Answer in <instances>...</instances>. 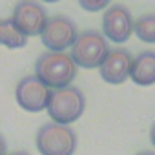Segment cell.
<instances>
[{
  "label": "cell",
  "instance_id": "obj_1",
  "mask_svg": "<svg viewBox=\"0 0 155 155\" xmlns=\"http://www.w3.org/2000/svg\"><path fill=\"white\" fill-rule=\"evenodd\" d=\"M77 71H79V68L68 53L46 51L35 62V77L49 90L71 86V82L77 77Z\"/></svg>",
  "mask_w": 155,
  "mask_h": 155
},
{
  "label": "cell",
  "instance_id": "obj_2",
  "mask_svg": "<svg viewBox=\"0 0 155 155\" xmlns=\"http://www.w3.org/2000/svg\"><path fill=\"white\" fill-rule=\"evenodd\" d=\"M84 108H86L84 93L75 86H66L60 90H51V97L46 110L53 122L68 126L84 113Z\"/></svg>",
  "mask_w": 155,
  "mask_h": 155
},
{
  "label": "cell",
  "instance_id": "obj_3",
  "mask_svg": "<svg viewBox=\"0 0 155 155\" xmlns=\"http://www.w3.org/2000/svg\"><path fill=\"white\" fill-rule=\"evenodd\" d=\"M110 53L108 40L102 33L95 29H86L84 33H79L75 44L71 46V58L77 64V68H101L104 58Z\"/></svg>",
  "mask_w": 155,
  "mask_h": 155
},
{
  "label": "cell",
  "instance_id": "obj_4",
  "mask_svg": "<svg viewBox=\"0 0 155 155\" xmlns=\"http://www.w3.org/2000/svg\"><path fill=\"white\" fill-rule=\"evenodd\" d=\"M37 148L42 155H73L77 150V133L64 124H42L37 133Z\"/></svg>",
  "mask_w": 155,
  "mask_h": 155
},
{
  "label": "cell",
  "instance_id": "obj_5",
  "mask_svg": "<svg viewBox=\"0 0 155 155\" xmlns=\"http://www.w3.org/2000/svg\"><path fill=\"white\" fill-rule=\"evenodd\" d=\"M77 37H79V29H77L75 22L64 15H55L48 18L40 33L42 44L46 46V49L57 51V53H64V49L71 48Z\"/></svg>",
  "mask_w": 155,
  "mask_h": 155
},
{
  "label": "cell",
  "instance_id": "obj_6",
  "mask_svg": "<svg viewBox=\"0 0 155 155\" xmlns=\"http://www.w3.org/2000/svg\"><path fill=\"white\" fill-rule=\"evenodd\" d=\"M51 97V90L48 86H44L35 75H28L24 79L18 81L17 90H15V99L18 102V106L26 111H42L48 108Z\"/></svg>",
  "mask_w": 155,
  "mask_h": 155
},
{
  "label": "cell",
  "instance_id": "obj_7",
  "mask_svg": "<svg viewBox=\"0 0 155 155\" xmlns=\"http://www.w3.org/2000/svg\"><path fill=\"white\" fill-rule=\"evenodd\" d=\"M46 9L37 0H20L13 9V24L26 35V37H37L42 33L46 22H48Z\"/></svg>",
  "mask_w": 155,
  "mask_h": 155
},
{
  "label": "cell",
  "instance_id": "obj_8",
  "mask_svg": "<svg viewBox=\"0 0 155 155\" xmlns=\"http://www.w3.org/2000/svg\"><path fill=\"white\" fill-rule=\"evenodd\" d=\"M102 33L104 38H110L111 42H126L133 35V17L130 9L122 4L110 6L102 17Z\"/></svg>",
  "mask_w": 155,
  "mask_h": 155
},
{
  "label": "cell",
  "instance_id": "obj_9",
  "mask_svg": "<svg viewBox=\"0 0 155 155\" xmlns=\"http://www.w3.org/2000/svg\"><path fill=\"white\" fill-rule=\"evenodd\" d=\"M133 57L128 49H110L108 57L101 64V77L110 84H122L126 79H130Z\"/></svg>",
  "mask_w": 155,
  "mask_h": 155
},
{
  "label": "cell",
  "instance_id": "obj_10",
  "mask_svg": "<svg viewBox=\"0 0 155 155\" xmlns=\"http://www.w3.org/2000/svg\"><path fill=\"white\" fill-rule=\"evenodd\" d=\"M130 79L139 86L155 84V51H142L133 57Z\"/></svg>",
  "mask_w": 155,
  "mask_h": 155
},
{
  "label": "cell",
  "instance_id": "obj_11",
  "mask_svg": "<svg viewBox=\"0 0 155 155\" xmlns=\"http://www.w3.org/2000/svg\"><path fill=\"white\" fill-rule=\"evenodd\" d=\"M0 44L9 49H18L28 44V37L13 24L11 18H2L0 20Z\"/></svg>",
  "mask_w": 155,
  "mask_h": 155
},
{
  "label": "cell",
  "instance_id": "obj_12",
  "mask_svg": "<svg viewBox=\"0 0 155 155\" xmlns=\"http://www.w3.org/2000/svg\"><path fill=\"white\" fill-rule=\"evenodd\" d=\"M133 31L142 42L155 44V13H148V15L139 17L133 22Z\"/></svg>",
  "mask_w": 155,
  "mask_h": 155
},
{
  "label": "cell",
  "instance_id": "obj_13",
  "mask_svg": "<svg viewBox=\"0 0 155 155\" xmlns=\"http://www.w3.org/2000/svg\"><path fill=\"white\" fill-rule=\"evenodd\" d=\"M110 2H111V0H79L81 8H82V9H86V11H91V13L104 9Z\"/></svg>",
  "mask_w": 155,
  "mask_h": 155
},
{
  "label": "cell",
  "instance_id": "obj_14",
  "mask_svg": "<svg viewBox=\"0 0 155 155\" xmlns=\"http://www.w3.org/2000/svg\"><path fill=\"white\" fill-rule=\"evenodd\" d=\"M0 155H8V142L2 133H0Z\"/></svg>",
  "mask_w": 155,
  "mask_h": 155
},
{
  "label": "cell",
  "instance_id": "obj_15",
  "mask_svg": "<svg viewBox=\"0 0 155 155\" xmlns=\"http://www.w3.org/2000/svg\"><path fill=\"white\" fill-rule=\"evenodd\" d=\"M150 140H151V144L155 146V122H153V126H151V130H150Z\"/></svg>",
  "mask_w": 155,
  "mask_h": 155
},
{
  "label": "cell",
  "instance_id": "obj_16",
  "mask_svg": "<svg viewBox=\"0 0 155 155\" xmlns=\"http://www.w3.org/2000/svg\"><path fill=\"white\" fill-rule=\"evenodd\" d=\"M8 155H29L28 151H22V150H18V151H11V153H8Z\"/></svg>",
  "mask_w": 155,
  "mask_h": 155
},
{
  "label": "cell",
  "instance_id": "obj_17",
  "mask_svg": "<svg viewBox=\"0 0 155 155\" xmlns=\"http://www.w3.org/2000/svg\"><path fill=\"white\" fill-rule=\"evenodd\" d=\"M137 155H155V151H139Z\"/></svg>",
  "mask_w": 155,
  "mask_h": 155
},
{
  "label": "cell",
  "instance_id": "obj_18",
  "mask_svg": "<svg viewBox=\"0 0 155 155\" xmlns=\"http://www.w3.org/2000/svg\"><path fill=\"white\" fill-rule=\"evenodd\" d=\"M44 2H58V0H44Z\"/></svg>",
  "mask_w": 155,
  "mask_h": 155
}]
</instances>
